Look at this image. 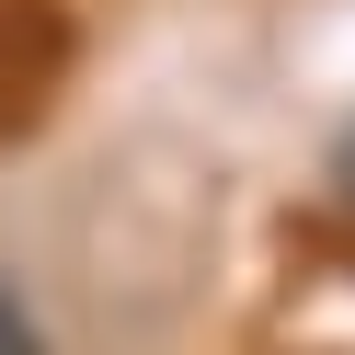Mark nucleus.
<instances>
[{"instance_id": "f257e3e1", "label": "nucleus", "mask_w": 355, "mask_h": 355, "mask_svg": "<svg viewBox=\"0 0 355 355\" xmlns=\"http://www.w3.org/2000/svg\"><path fill=\"white\" fill-rule=\"evenodd\" d=\"M58 80H69V0H0V126H24Z\"/></svg>"}, {"instance_id": "f03ea898", "label": "nucleus", "mask_w": 355, "mask_h": 355, "mask_svg": "<svg viewBox=\"0 0 355 355\" xmlns=\"http://www.w3.org/2000/svg\"><path fill=\"white\" fill-rule=\"evenodd\" d=\"M0 355H46V344H35V332L12 321V309H0Z\"/></svg>"}, {"instance_id": "7ed1b4c3", "label": "nucleus", "mask_w": 355, "mask_h": 355, "mask_svg": "<svg viewBox=\"0 0 355 355\" xmlns=\"http://www.w3.org/2000/svg\"><path fill=\"white\" fill-rule=\"evenodd\" d=\"M344 195H355V138H344Z\"/></svg>"}]
</instances>
